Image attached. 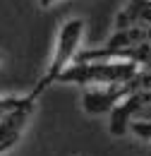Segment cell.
I'll return each mask as SVG.
<instances>
[{
  "label": "cell",
  "mask_w": 151,
  "mask_h": 156,
  "mask_svg": "<svg viewBox=\"0 0 151 156\" xmlns=\"http://www.w3.org/2000/svg\"><path fill=\"white\" fill-rule=\"evenodd\" d=\"M0 156H2V151H0Z\"/></svg>",
  "instance_id": "30bf717a"
},
{
  "label": "cell",
  "mask_w": 151,
  "mask_h": 156,
  "mask_svg": "<svg viewBox=\"0 0 151 156\" xmlns=\"http://www.w3.org/2000/svg\"><path fill=\"white\" fill-rule=\"evenodd\" d=\"M84 39V20L82 17H70V20L62 22V27L58 29V39H55V51H53V58L48 62L43 77L36 82L38 94H43L46 89H51L53 84H58L60 75L75 65V60L79 58V46Z\"/></svg>",
  "instance_id": "7a4b0ae2"
},
{
  "label": "cell",
  "mask_w": 151,
  "mask_h": 156,
  "mask_svg": "<svg viewBox=\"0 0 151 156\" xmlns=\"http://www.w3.org/2000/svg\"><path fill=\"white\" fill-rule=\"evenodd\" d=\"M19 103V96H0V120Z\"/></svg>",
  "instance_id": "ba28073f"
},
{
  "label": "cell",
  "mask_w": 151,
  "mask_h": 156,
  "mask_svg": "<svg viewBox=\"0 0 151 156\" xmlns=\"http://www.w3.org/2000/svg\"><path fill=\"white\" fill-rule=\"evenodd\" d=\"M41 96H43V94H38L36 89H31L29 94L19 96V103L0 120V151H2V154H7L19 142V137L24 132V127L29 125V120L34 115Z\"/></svg>",
  "instance_id": "3957f363"
},
{
  "label": "cell",
  "mask_w": 151,
  "mask_h": 156,
  "mask_svg": "<svg viewBox=\"0 0 151 156\" xmlns=\"http://www.w3.org/2000/svg\"><path fill=\"white\" fill-rule=\"evenodd\" d=\"M151 29V0H127L118 12L115 29Z\"/></svg>",
  "instance_id": "8992f818"
},
{
  "label": "cell",
  "mask_w": 151,
  "mask_h": 156,
  "mask_svg": "<svg viewBox=\"0 0 151 156\" xmlns=\"http://www.w3.org/2000/svg\"><path fill=\"white\" fill-rule=\"evenodd\" d=\"M149 108H151V89L149 91H132V94H127L108 113V132L113 137L127 135L132 122L137 120V115L146 113Z\"/></svg>",
  "instance_id": "277c9868"
},
{
  "label": "cell",
  "mask_w": 151,
  "mask_h": 156,
  "mask_svg": "<svg viewBox=\"0 0 151 156\" xmlns=\"http://www.w3.org/2000/svg\"><path fill=\"white\" fill-rule=\"evenodd\" d=\"M132 94L130 84L125 87H98V89H86L82 94V108L89 115H108L122 98Z\"/></svg>",
  "instance_id": "5b68a950"
},
{
  "label": "cell",
  "mask_w": 151,
  "mask_h": 156,
  "mask_svg": "<svg viewBox=\"0 0 151 156\" xmlns=\"http://www.w3.org/2000/svg\"><path fill=\"white\" fill-rule=\"evenodd\" d=\"M55 2H60V0H38L41 7H51V5H55Z\"/></svg>",
  "instance_id": "9c48e42d"
},
{
  "label": "cell",
  "mask_w": 151,
  "mask_h": 156,
  "mask_svg": "<svg viewBox=\"0 0 151 156\" xmlns=\"http://www.w3.org/2000/svg\"><path fill=\"white\" fill-rule=\"evenodd\" d=\"M137 139H144V142H151V118H137L130 127Z\"/></svg>",
  "instance_id": "52a82bcc"
},
{
  "label": "cell",
  "mask_w": 151,
  "mask_h": 156,
  "mask_svg": "<svg viewBox=\"0 0 151 156\" xmlns=\"http://www.w3.org/2000/svg\"><path fill=\"white\" fill-rule=\"evenodd\" d=\"M139 67L127 60H75L70 65L58 84H77V87H125L137 77Z\"/></svg>",
  "instance_id": "6da1fadb"
},
{
  "label": "cell",
  "mask_w": 151,
  "mask_h": 156,
  "mask_svg": "<svg viewBox=\"0 0 151 156\" xmlns=\"http://www.w3.org/2000/svg\"><path fill=\"white\" fill-rule=\"evenodd\" d=\"M0 60H2V55H0Z\"/></svg>",
  "instance_id": "8fae6325"
}]
</instances>
